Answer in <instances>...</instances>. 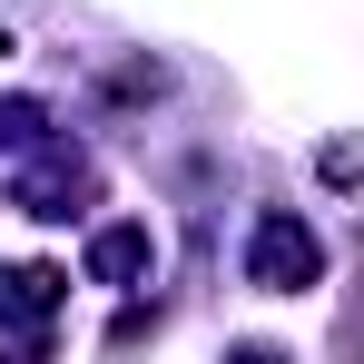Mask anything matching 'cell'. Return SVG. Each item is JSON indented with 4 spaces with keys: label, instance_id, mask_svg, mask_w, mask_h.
Listing matches in <instances>:
<instances>
[{
    "label": "cell",
    "instance_id": "obj_1",
    "mask_svg": "<svg viewBox=\"0 0 364 364\" xmlns=\"http://www.w3.org/2000/svg\"><path fill=\"white\" fill-rule=\"evenodd\" d=\"M256 276H266V286H305V276H315V237H305L296 217H276V227L256 237Z\"/></svg>",
    "mask_w": 364,
    "mask_h": 364
},
{
    "label": "cell",
    "instance_id": "obj_2",
    "mask_svg": "<svg viewBox=\"0 0 364 364\" xmlns=\"http://www.w3.org/2000/svg\"><path fill=\"white\" fill-rule=\"evenodd\" d=\"M0 50H10V40H0Z\"/></svg>",
    "mask_w": 364,
    "mask_h": 364
}]
</instances>
